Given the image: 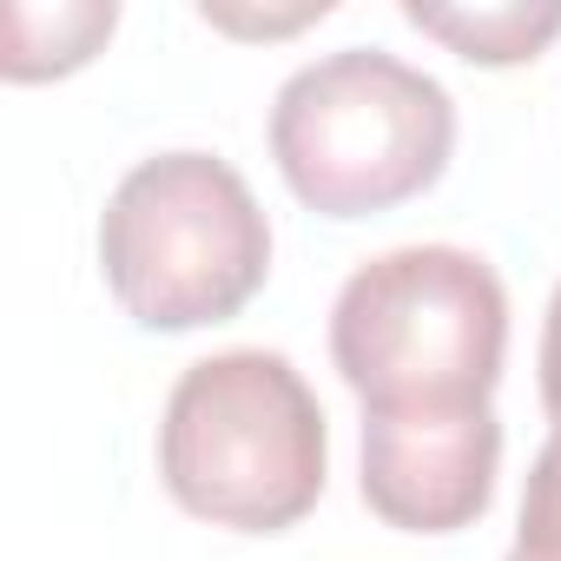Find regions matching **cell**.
Listing matches in <instances>:
<instances>
[{"label": "cell", "mask_w": 561, "mask_h": 561, "mask_svg": "<svg viewBox=\"0 0 561 561\" xmlns=\"http://www.w3.org/2000/svg\"><path fill=\"white\" fill-rule=\"evenodd\" d=\"M522 561H561V430L541 443L528 489H522V528H515Z\"/></svg>", "instance_id": "obj_8"}, {"label": "cell", "mask_w": 561, "mask_h": 561, "mask_svg": "<svg viewBox=\"0 0 561 561\" xmlns=\"http://www.w3.org/2000/svg\"><path fill=\"white\" fill-rule=\"evenodd\" d=\"M100 264L133 324L198 331L257 298L271 271V225L225 159L159 152L139 159L106 198Z\"/></svg>", "instance_id": "obj_2"}, {"label": "cell", "mask_w": 561, "mask_h": 561, "mask_svg": "<svg viewBox=\"0 0 561 561\" xmlns=\"http://www.w3.org/2000/svg\"><path fill=\"white\" fill-rule=\"evenodd\" d=\"M403 21L436 34L462 60H482V67L535 60L561 34V8H522V0H508V8H423V0H410Z\"/></svg>", "instance_id": "obj_6"}, {"label": "cell", "mask_w": 561, "mask_h": 561, "mask_svg": "<svg viewBox=\"0 0 561 561\" xmlns=\"http://www.w3.org/2000/svg\"><path fill=\"white\" fill-rule=\"evenodd\" d=\"M119 8L113 0H73V8H8V80H47V73H67L80 60H93V47L113 34Z\"/></svg>", "instance_id": "obj_7"}, {"label": "cell", "mask_w": 561, "mask_h": 561, "mask_svg": "<svg viewBox=\"0 0 561 561\" xmlns=\"http://www.w3.org/2000/svg\"><path fill=\"white\" fill-rule=\"evenodd\" d=\"M541 403L561 430V285H554V305H548V324H541Z\"/></svg>", "instance_id": "obj_9"}, {"label": "cell", "mask_w": 561, "mask_h": 561, "mask_svg": "<svg viewBox=\"0 0 561 561\" xmlns=\"http://www.w3.org/2000/svg\"><path fill=\"white\" fill-rule=\"evenodd\" d=\"M508 344L502 277L456 244L370 257L331 311V357L364 410L489 403Z\"/></svg>", "instance_id": "obj_3"}, {"label": "cell", "mask_w": 561, "mask_h": 561, "mask_svg": "<svg viewBox=\"0 0 561 561\" xmlns=\"http://www.w3.org/2000/svg\"><path fill=\"white\" fill-rule=\"evenodd\" d=\"M508 561H522V554H508Z\"/></svg>", "instance_id": "obj_10"}, {"label": "cell", "mask_w": 561, "mask_h": 561, "mask_svg": "<svg viewBox=\"0 0 561 561\" xmlns=\"http://www.w3.org/2000/svg\"><path fill=\"white\" fill-rule=\"evenodd\" d=\"M502 423L489 403L364 410V502L410 535L469 528L495 495Z\"/></svg>", "instance_id": "obj_5"}, {"label": "cell", "mask_w": 561, "mask_h": 561, "mask_svg": "<svg viewBox=\"0 0 561 561\" xmlns=\"http://www.w3.org/2000/svg\"><path fill=\"white\" fill-rule=\"evenodd\" d=\"M456 146L449 93L383 47H344L277 87L271 159L324 218H364L436 185Z\"/></svg>", "instance_id": "obj_4"}, {"label": "cell", "mask_w": 561, "mask_h": 561, "mask_svg": "<svg viewBox=\"0 0 561 561\" xmlns=\"http://www.w3.org/2000/svg\"><path fill=\"white\" fill-rule=\"evenodd\" d=\"M159 476L185 515L277 535L324 495V410L277 351L205 357L165 397Z\"/></svg>", "instance_id": "obj_1"}]
</instances>
